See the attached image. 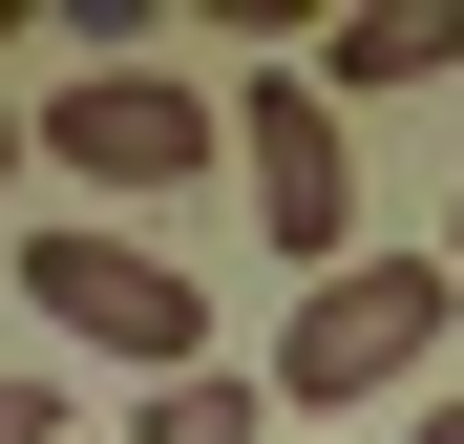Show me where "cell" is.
Instances as JSON below:
<instances>
[{"mask_svg":"<svg viewBox=\"0 0 464 444\" xmlns=\"http://www.w3.org/2000/svg\"><path fill=\"white\" fill-rule=\"evenodd\" d=\"M443 318H464V275H443V254H359V275H317V296H295V339H275L295 444H317V402H401L422 360H443Z\"/></svg>","mask_w":464,"mask_h":444,"instance_id":"3957f363","label":"cell"},{"mask_svg":"<svg viewBox=\"0 0 464 444\" xmlns=\"http://www.w3.org/2000/svg\"><path fill=\"white\" fill-rule=\"evenodd\" d=\"M317 85H464V0H338Z\"/></svg>","mask_w":464,"mask_h":444,"instance_id":"5b68a950","label":"cell"},{"mask_svg":"<svg viewBox=\"0 0 464 444\" xmlns=\"http://www.w3.org/2000/svg\"><path fill=\"white\" fill-rule=\"evenodd\" d=\"M0 444H63V402H43V381H22V360H0Z\"/></svg>","mask_w":464,"mask_h":444,"instance_id":"ba28073f","label":"cell"},{"mask_svg":"<svg viewBox=\"0 0 464 444\" xmlns=\"http://www.w3.org/2000/svg\"><path fill=\"white\" fill-rule=\"evenodd\" d=\"M401 444H464V402H401Z\"/></svg>","mask_w":464,"mask_h":444,"instance_id":"9c48e42d","label":"cell"},{"mask_svg":"<svg viewBox=\"0 0 464 444\" xmlns=\"http://www.w3.org/2000/svg\"><path fill=\"white\" fill-rule=\"evenodd\" d=\"M127 444H275V381H232V360H190V381H148Z\"/></svg>","mask_w":464,"mask_h":444,"instance_id":"8992f818","label":"cell"},{"mask_svg":"<svg viewBox=\"0 0 464 444\" xmlns=\"http://www.w3.org/2000/svg\"><path fill=\"white\" fill-rule=\"evenodd\" d=\"M22 191H43V106L0 85V212H22Z\"/></svg>","mask_w":464,"mask_h":444,"instance_id":"52a82bcc","label":"cell"},{"mask_svg":"<svg viewBox=\"0 0 464 444\" xmlns=\"http://www.w3.org/2000/svg\"><path fill=\"white\" fill-rule=\"evenodd\" d=\"M443 275H464V212H443Z\"/></svg>","mask_w":464,"mask_h":444,"instance_id":"30bf717a","label":"cell"},{"mask_svg":"<svg viewBox=\"0 0 464 444\" xmlns=\"http://www.w3.org/2000/svg\"><path fill=\"white\" fill-rule=\"evenodd\" d=\"M232 191H254V233H275L295 296L380 254V233H359V148H338V85H317V64H232Z\"/></svg>","mask_w":464,"mask_h":444,"instance_id":"6da1fadb","label":"cell"},{"mask_svg":"<svg viewBox=\"0 0 464 444\" xmlns=\"http://www.w3.org/2000/svg\"><path fill=\"white\" fill-rule=\"evenodd\" d=\"M22 296L85 360H127V381H190V360H211V296L148 254V233H22Z\"/></svg>","mask_w":464,"mask_h":444,"instance_id":"277c9868","label":"cell"},{"mask_svg":"<svg viewBox=\"0 0 464 444\" xmlns=\"http://www.w3.org/2000/svg\"><path fill=\"white\" fill-rule=\"evenodd\" d=\"M190 170H232V85H169V64H63V85H43V191L148 212Z\"/></svg>","mask_w":464,"mask_h":444,"instance_id":"7a4b0ae2","label":"cell"}]
</instances>
